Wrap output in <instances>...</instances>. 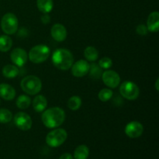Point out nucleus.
<instances>
[{
	"label": "nucleus",
	"mask_w": 159,
	"mask_h": 159,
	"mask_svg": "<svg viewBox=\"0 0 159 159\" xmlns=\"http://www.w3.org/2000/svg\"><path fill=\"white\" fill-rule=\"evenodd\" d=\"M16 96V91L12 86L6 83L0 84V97L5 100H12Z\"/></svg>",
	"instance_id": "nucleus-14"
},
{
	"label": "nucleus",
	"mask_w": 159,
	"mask_h": 159,
	"mask_svg": "<svg viewBox=\"0 0 159 159\" xmlns=\"http://www.w3.org/2000/svg\"><path fill=\"white\" fill-rule=\"evenodd\" d=\"M41 21L43 24H48L51 21V17L48 15V13H44V15L41 16Z\"/></svg>",
	"instance_id": "nucleus-29"
},
{
	"label": "nucleus",
	"mask_w": 159,
	"mask_h": 159,
	"mask_svg": "<svg viewBox=\"0 0 159 159\" xmlns=\"http://www.w3.org/2000/svg\"><path fill=\"white\" fill-rule=\"evenodd\" d=\"M82 106V99L79 96H73L69 98L68 101V107L72 111H76Z\"/></svg>",
	"instance_id": "nucleus-23"
},
{
	"label": "nucleus",
	"mask_w": 159,
	"mask_h": 159,
	"mask_svg": "<svg viewBox=\"0 0 159 159\" xmlns=\"http://www.w3.org/2000/svg\"><path fill=\"white\" fill-rule=\"evenodd\" d=\"M12 119V113L7 109H0V124H7Z\"/></svg>",
	"instance_id": "nucleus-25"
},
{
	"label": "nucleus",
	"mask_w": 159,
	"mask_h": 159,
	"mask_svg": "<svg viewBox=\"0 0 159 159\" xmlns=\"http://www.w3.org/2000/svg\"><path fill=\"white\" fill-rule=\"evenodd\" d=\"M113 93L110 89H102L98 94V97L102 102H107L113 97Z\"/></svg>",
	"instance_id": "nucleus-26"
},
{
	"label": "nucleus",
	"mask_w": 159,
	"mask_h": 159,
	"mask_svg": "<svg viewBox=\"0 0 159 159\" xmlns=\"http://www.w3.org/2000/svg\"><path fill=\"white\" fill-rule=\"evenodd\" d=\"M37 6L39 10L43 13H49L53 9V0H37Z\"/></svg>",
	"instance_id": "nucleus-18"
},
{
	"label": "nucleus",
	"mask_w": 159,
	"mask_h": 159,
	"mask_svg": "<svg viewBox=\"0 0 159 159\" xmlns=\"http://www.w3.org/2000/svg\"><path fill=\"white\" fill-rule=\"evenodd\" d=\"M10 58L16 66L23 67L27 61L28 54L25 50L17 48L12 51L10 54Z\"/></svg>",
	"instance_id": "nucleus-10"
},
{
	"label": "nucleus",
	"mask_w": 159,
	"mask_h": 159,
	"mask_svg": "<svg viewBox=\"0 0 159 159\" xmlns=\"http://www.w3.org/2000/svg\"><path fill=\"white\" fill-rule=\"evenodd\" d=\"M120 95L128 100H135L140 95V89L138 85L130 81H125L120 87Z\"/></svg>",
	"instance_id": "nucleus-7"
},
{
	"label": "nucleus",
	"mask_w": 159,
	"mask_h": 159,
	"mask_svg": "<svg viewBox=\"0 0 159 159\" xmlns=\"http://www.w3.org/2000/svg\"><path fill=\"white\" fill-rule=\"evenodd\" d=\"M89 155V149L85 144L78 146L74 152L75 159H87Z\"/></svg>",
	"instance_id": "nucleus-19"
},
{
	"label": "nucleus",
	"mask_w": 159,
	"mask_h": 159,
	"mask_svg": "<svg viewBox=\"0 0 159 159\" xmlns=\"http://www.w3.org/2000/svg\"><path fill=\"white\" fill-rule=\"evenodd\" d=\"M74 57L71 51L64 48L57 49L52 54V63L60 70H68L71 68Z\"/></svg>",
	"instance_id": "nucleus-2"
},
{
	"label": "nucleus",
	"mask_w": 159,
	"mask_h": 159,
	"mask_svg": "<svg viewBox=\"0 0 159 159\" xmlns=\"http://www.w3.org/2000/svg\"><path fill=\"white\" fill-rule=\"evenodd\" d=\"M14 124L20 130L26 131L32 127V119L27 113L19 112L14 116Z\"/></svg>",
	"instance_id": "nucleus-8"
},
{
	"label": "nucleus",
	"mask_w": 159,
	"mask_h": 159,
	"mask_svg": "<svg viewBox=\"0 0 159 159\" xmlns=\"http://www.w3.org/2000/svg\"><path fill=\"white\" fill-rule=\"evenodd\" d=\"M12 46V40L9 36H0V51L7 52L11 49Z\"/></svg>",
	"instance_id": "nucleus-20"
},
{
	"label": "nucleus",
	"mask_w": 159,
	"mask_h": 159,
	"mask_svg": "<svg viewBox=\"0 0 159 159\" xmlns=\"http://www.w3.org/2000/svg\"><path fill=\"white\" fill-rule=\"evenodd\" d=\"M147 28L148 31L156 33L159 30V13L158 12H152L148 16L147 20Z\"/></svg>",
	"instance_id": "nucleus-15"
},
{
	"label": "nucleus",
	"mask_w": 159,
	"mask_h": 159,
	"mask_svg": "<svg viewBox=\"0 0 159 159\" xmlns=\"http://www.w3.org/2000/svg\"><path fill=\"white\" fill-rule=\"evenodd\" d=\"M144 131L143 125L138 121H131L125 127V134L130 138H138L142 135Z\"/></svg>",
	"instance_id": "nucleus-12"
},
{
	"label": "nucleus",
	"mask_w": 159,
	"mask_h": 159,
	"mask_svg": "<svg viewBox=\"0 0 159 159\" xmlns=\"http://www.w3.org/2000/svg\"><path fill=\"white\" fill-rule=\"evenodd\" d=\"M0 105H1V99H0Z\"/></svg>",
	"instance_id": "nucleus-32"
},
{
	"label": "nucleus",
	"mask_w": 159,
	"mask_h": 159,
	"mask_svg": "<svg viewBox=\"0 0 159 159\" xmlns=\"http://www.w3.org/2000/svg\"><path fill=\"white\" fill-rule=\"evenodd\" d=\"M20 87L26 94L34 96L40 93L42 89V82L37 76L28 75L22 79Z\"/></svg>",
	"instance_id": "nucleus-3"
},
{
	"label": "nucleus",
	"mask_w": 159,
	"mask_h": 159,
	"mask_svg": "<svg viewBox=\"0 0 159 159\" xmlns=\"http://www.w3.org/2000/svg\"><path fill=\"white\" fill-rule=\"evenodd\" d=\"M158 82H159V80H158V79H157V80H156V83H155V88H156V90H157V91H158V90H159V87H158Z\"/></svg>",
	"instance_id": "nucleus-31"
},
{
	"label": "nucleus",
	"mask_w": 159,
	"mask_h": 159,
	"mask_svg": "<svg viewBox=\"0 0 159 159\" xmlns=\"http://www.w3.org/2000/svg\"><path fill=\"white\" fill-rule=\"evenodd\" d=\"M16 107L20 110H26L30 106L31 99L30 98L26 95H21L16 99Z\"/></svg>",
	"instance_id": "nucleus-22"
},
{
	"label": "nucleus",
	"mask_w": 159,
	"mask_h": 159,
	"mask_svg": "<svg viewBox=\"0 0 159 159\" xmlns=\"http://www.w3.org/2000/svg\"><path fill=\"white\" fill-rule=\"evenodd\" d=\"M84 56L89 61H96L99 57V52L97 49L93 46H89L84 51Z\"/></svg>",
	"instance_id": "nucleus-21"
},
{
	"label": "nucleus",
	"mask_w": 159,
	"mask_h": 159,
	"mask_svg": "<svg viewBox=\"0 0 159 159\" xmlns=\"http://www.w3.org/2000/svg\"><path fill=\"white\" fill-rule=\"evenodd\" d=\"M59 159H73V157H72V155H71V154L65 153L60 157V158H59Z\"/></svg>",
	"instance_id": "nucleus-30"
},
{
	"label": "nucleus",
	"mask_w": 159,
	"mask_h": 159,
	"mask_svg": "<svg viewBox=\"0 0 159 159\" xmlns=\"http://www.w3.org/2000/svg\"><path fill=\"white\" fill-rule=\"evenodd\" d=\"M89 73V75L91 78H93L94 79H99L102 76V68L99 67V65L93 63L90 65Z\"/></svg>",
	"instance_id": "nucleus-24"
},
{
	"label": "nucleus",
	"mask_w": 159,
	"mask_h": 159,
	"mask_svg": "<svg viewBox=\"0 0 159 159\" xmlns=\"http://www.w3.org/2000/svg\"><path fill=\"white\" fill-rule=\"evenodd\" d=\"M68 138V133L62 128L51 130L46 136V143L51 148H57L63 144Z\"/></svg>",
	"instance_id": "nucleus-5"
},
{
	"label": "nucleus",
	"mask_w": 159,
	"mask_h": 159,
	"mask_svg": "<svg viewBox=\"0 0 159 159\" xmlns=\"http://www.w3.org/2000/svg\"><path fill=\"white\" fill-rule=\"evenodd\" d=\"M102 79L103 83L107 87L115 89L120 83V77L117 72L113 70H108L102 74Z\"/></svg>",
	"instance_id": "nucleus-9"
},
{
	"label": "nucleus",
	"mask_w": 159,
	"mask_h": 159,
	"mask_svg": "<svg viewBox=\"0 0 159 159\" xmlns=\"http://www.w3.org/2000/svg\"><path fill=\"white\" fill-rule=\"evenodd\" d=\"M51 37L57 42H62L67 38V30L65 26L60 23H56L51 27Z\"/></svg>",
	"instance_id": "nucleus-13"
},
{
	"label": "nucleus",
	"mask_w": 159,
	"mask_h": 159,
	"mask_svg": "<svg viewBox=\"0 0 159 159\" xmlns=\"http://www.w3.org/2000/svg\"><path fill=\"white\" fill-rule=\"evenodd\" d=\"M33 108L35 111L38 112V113H41L46 110L47 107H48V100H47L46 97L43 95H38L36 96L32 102Z\"/></svg>",
	"instance_id": "nucleus-16"
},
{
	"label": "nucleus",
	"mask_w": 159,
	"mask_h": 159,
	"mask_svg": "<svg viewBox=\"0 0 159 159\" xmlns=\"http://www.w3.org/2000/svg\"><path fill=\"white\" fill-rule=\"evenodd\" d=\"M90 65L87 61L79 60L71 66V74L77 78H82L86 75L89 71Z\"/></svg>",
	"instance_id": "nucleus-11"
},
{
	"label": "nucleus",
	"mask_w": 159,
	"mask_h": 159,
	"mask_svg": "<svg viewBox=\"0 0 159 159\" xmlns=\"http://www.w3.org/2000/svg\"><path fill=\"white\" fill-rule=\"evenodd\" d=\"M98 65H99L102 69H108V68H111L112 65H113V61H112L110 57H102L99 60V64Z\"/></svg>",
	"instance_id": "nucleus-27"
},
{
	"label": "nucleus",
	"mask_w": 159,
	"mask_h": 159,
	"mask_svg": "<svg viewBox=\"0 0 159 159\" xmlns=\"http://www.w3.org/2000/svg\"><path fill=\"white\" fill-rule=\"evenodd\" d=\"M50 48L47 45L39 44L34 46L30 51L29 59L34 64H40L44 62L50 55Z\"/></svg>",
	"instance_id": "nucleus-4"
},
{
	"label": "nucleus",
	"mask_w": 159,
	"mask_h": 159,
	"mask_svg": "<svg viewBox=\"0 0 159 159\" xmlns=\"http://www.w3.org/2000/svg\"><path fill=\"white\" fill-rule=\"evenodd\" d=\"M65 120V113L60 107H51L45 110L41 116L43 125L50 129L57 128Z\"/></svg>",
	"instance_id": "nucleus-1"
},
{
	"label": "nucleus",
	"mask_w": 159,
	"mask_h": 159,
	"mask_svg": "<svg viewBox=\"0 0 159 159\" xmlns=\"http://www.w3.org/2000/svg\"><path fill=\"white\" fill-rule=\"evenodd\" d=\"M1 27L6 35H12L18 30V19L13 13L5 14L1 20Z\"/></svg>",
	"instance_id": "nucleus-6"
},
{
	"label": "nucleus",
	"mask_w": 159,
	"mask_h": 159,
	"mask_svg": "<svg viewBox=\"0 0 159 159\" xmlns=\"http://www.w3.org/2000/svg\"><path fill=\"white\" fill-rule=\"evenodd\" d=\"M2 75L4 77L8 78V79H12V78L16 77L20 73L18 67L12 65H7L3 67L2 68Z\"/></svg>",
	"instance_id": "nucleus-17"
},
{
	"label": "nucleus",
	"mask_w": 159,
	"mask_h": 159,
	"mask_svg": "<svg viewBox=\"0 0 159 159\" xmlns=\"http://www.w3.org/2000/svg\"><path fill=\"white\" fill-rule=\"evenodd\" d=\"M136 31L138 33V34H139L141 36H146L148 34V30L147 26L143 24L138 25L136 28Z\"/></svg>",
	"instance_id": "nucleus-28"
}]
</instances>
